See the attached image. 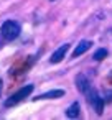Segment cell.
<instances>
[{
    "instance_id": "5b68a950",
    "label": "cell",
    "mask_w": 112,
    "mask_h": 120,
    "mask_svg": "<svg viewBox=\"0 0 112 120\" xmlns=\"http://www.w3.org/2000/svg\"><path fill=\"white\" fill-rule=\"evenodd\" d=\"M68 49H69V45L66 43V45H61L53 54H51V58H50V63H53V64H56V63H61L63 61V58L66 56V53H68Z\"/></svg>"
},
{
    "instance_id": "30bf717a",
    "label": "cell",
    "mask_w": 112,
    "mask_h": 120,
    "mask_svg": "<svg viewBox=\"0 0 112 120\" xmlns=\"http://www.w3.org/2000/svg\"><path fill=\"white\" fill-rule=\"evenodd\" d=\"M0 95H2V79H0Z\"/></svg>"
},
{
    "instance_id": "7a4b0ae2",
    "label": "cell",
    "mask_w": 112,
    "mask_h": 120,
    "mask_svg": "<svg viewBox=\"0 0 112 120\" xmlns=\"http://www.w3.org/2000/svg\"><path fill=\"white\" fill-rule=\"evenodd\" d=\"M33 89H35V86H33V84H28V86H25V87L18 89L15 94H12V95L5 100V107H13V105L20 104L22 100H25V99L33 92Z\"/></svg>"
},
{
    "instance_id": "ba28073f",
    "label": "cell",
    "mask_w": 112,
    "mask_h": 120,
    "mask_svg": "<svg viewBox=\"0 0 112 120\" xmlns=\"http://www.w3.org/2000/svg\"><path fill=\"white\" fill-rule=\"evenodd\" d=\"M79 112H81V107H79L77 102H74V104L66 110V117H69V118H76V117H79Z\"/></svg>"
},
{
    "instance_id": "277c9868",
    "label": "cell",
    "mask_w": 112,
    "mask_h": 120,
    "mask_svg": "<svg viewBox=\"0 0 112 120\" xmlns=\"http://www.w3.org/2000/svg\"><path fill=\"white\" fill-rule=\"evenodd\" d=\"M76 87H77V90H79L81 94H84V95L92 89L89 79H87L84 74H77V76H76Z\"/></svg>"
},
{
    "instance_id": "8992f818",
    "label": "cell",
    "mask_w": 112,
    "mask_h": 120,
    "mask_svg": "<svg viewBox=\"0 0 112 120\" xmlns=\"http://www.w3.org/2000/svg\"><path fill=\"white\" fill-rule=\"evenodd\" d=\"M91 46H92V41H89V40H82V41H79V45H77L76 49L73 51V58H77V56L84 54Z\"/></svg>"
},
{
    "instance_id": "9c48e42d",
    "label": "cell",
    "mask_w": 112,
    "mask_h": 120,
    "mask_svg": "<svg viewBox=\"0 0 112 120\" xmlns=\"http://www.w3.org/2000/svg\"><path fill=\"white\" fill-rule=\"evenodd\" d=\"M104 58H107V49H104V48L97 49V51L92 54V59H94V61H102Z\"/></svg>"
},
{
    "instance_id": "6da1fadb",
    "label": "cell",
    "mask_w": 112,
    "mask_h": 120,
    "mask_svg": "<svg viewBox=\"0 0 112 120\" xmlns=\"http://www.w3.org/2000/svg\"><path fill=\"white\" fill-rule=\"evenodd\" d=\"M20 30H22V28H20V25H18L17 22L7 20V22H4L2 28H0V35H2V38H4L5 41H13V40L18 38Z\"/></svg>"
},
{
    "instance_id": "52a82bcc",
    "label": "cell",
    "mask_w": 112,
    "mask_h": 120,
    "mask_svg": "<svg viewBox=\"0 0 112 120\" xmlns=\"http://www.w3.org/2000/svg\"><path fill=\"white\" fill-rule=\"evenodd\" d=\"M63 95H64V90H63V89H54V90L40 94L38 97H35V100H41V99H59V97H63Z\"/></svg>"
},
{
    "instance_id": "3957f363",
    "label": "cell",
    "mask_w": 112,
    "mask_h": 120,
    "mask_svg": "<svg viewBox=\"0 0 112 120\" xmlns=\"http://www.w3.org/2000/svg\"><path fill=\"white\" fill-rule=\"evenodd\" d=\"M86 99H87V102L92 105V109L96 110V113H97V115H102V112H104V100H102V97H99V94H97L94 89H91V90L86 94Z\"/></svg>"
}]
</instances>
